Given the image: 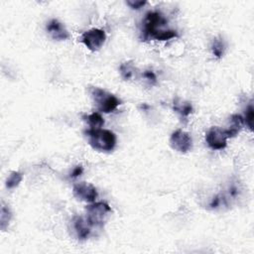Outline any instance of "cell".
<instances>
[{
  "mask_svg": "<svg viewBox=\"0 0 254 254\" xmlns=\"http://www.w3.org/2000/svg\"><path fill=\"white\" fill-rule=\"evenodd\" d=\"M168 20L162 13L158 11L148 12L144 20V39L167 41L178 37V34L175 30L166 28Z\"/></svg>",
  "mask_w": 254,
  "mask_h": 254,
  "instance_id": "6da1fadb",
  "label": "cell"
},
{
  "mask_svg": "<svg viewBox=\"0 0 254 254\" xmlns=\"http://www.w3.org/2000/svg\"><path fill=\"white\" fill-rule=\"evenodd\" d=\"M89 145L99 152H110L116 146V135L107 129H87L84 131Z\"/></svg>",
  "mask_w": 254,
  "mask_h": 254,
  "instance_id": "7a4b0ae2",
  "label": "cell"
},
{
  "mask_svg": "<svg viewBox=\"0 0 254 254\" xmlns=\"http://www.w3.org/2000/svg\"><path fill=\"white\" fill-rule=\"evenodd\" d=\"M86 220L92 228H102L107 217L111 213V207L103 201L90 202L85 207Z\"/></svg>",
  "mask_w": 254,
  "mask_h": 254,
  "instance_id": "3957f363",
  "label": "cell"
},
{
  "mask_svg": "<svg viewBox=\"0 0 254 254\" xmlns=\"http://www.w3.org/2000/svg\"><path fill=\"white\" fill-rule=\"evenodd\" d=\"M90 94L96 108L103 113H110L121 104V100L118 97L99 87H93Z\"/></svg>",
  "mask_w": 254,
  "mask_h": 254,
  "instance_id": "277c9868",
  "label": "cell"
},
{
  "mask_svg": "<svg viewBox=\"0 0 254 254\" xmlns=\"http://www.w3.org/2000/svg\"><path fill=\"white\" fill-rule=\"evenodd\" d=\"M227 129L217 126L211 127L205 134V141L209 148L212 150H222L227 145V139H229Z\"/></svg>",
  "mask_w": 254,
  "mask_h": 254,
  "instance_id": "5b68a950",
  "label": "cell"
},
{
  "mask_svg": "<svg viewBox=\"0 0 254 254\" xmlns=\"http://www.w3.org/2000/svg\"><path fill=\"white\" fill-rule=\"evenodd\" d=\"M105 40H106L105 32L97 28H93L84 32L80 38L81 43L84 44V46L92 52L100 50V48L105 43Z\"/></svg>",
  "mask_w": 254,
  "mask_h": 254,
  "instance_id": "8992f818",
  "label": "cell"
},
{
  "mask_svg": "<svg viewBox=\"0 0 254 254\" xmlns=\"http://www.w3.org/2000/svg\"><path fill=\"white\" fill-rule=\"evenodd\" d=\"M170 145L175 151L187 153L192 148V139L188 132L178 129L172 133L170 137Z\"/></svg>",
  "mask_w": 254,
  "mask_h": 254,
  "instance_id": "52a82bcc",
  "label": "cell"
},
{
  "mask_svg": "<svg viewBox=\"0 0 254 254\" xmlns=\"http://www.w3.org/2000/svg\"><path fill=\"white\" fill-rule=\"evenodd\" d=\"M72 192H73V195L77 199H79L81 201H85V202L95 201V199L98 195L96 188L94 186H92L91 184H88L85 182L75 184L73 186Z\"/></svg>",
  "mask_w": 254,
  "mask_h": 254,
  "instance_id": "ba28073f",
  "label": "cell"
},
{
  "mask_svg": "<svg viewBox=\"0 0 254 254\" xmlns=\"http://www.w3.org/2000/svg\"><path fill=\"white\" fill-rule=\"evenodd\" d=\"M46 29L53 40L64 41L69 38V33L67 32L64 25L57 19H52L51 21H49Z\"/></svg>",
  "mask_w": 254,
  "mask_h": 254,
  "instance_id": "9c48e42d",
  "label": "cell"
},
{
  "mask_svg": "<svg viewBox=\"0 0 254 254\" xmlns=\"http://www.w3.org/2000/svg\"><path fill=\"white\" fill-rule=\"evenodd\" d=\"M72 228L79 240H85L90 236L92 227L85 217L75 216L72 219Z\"/></svg>",
  "mask_w": 254,
  "mask_h": 254,
  "instance_id": "30bf717a",
  "label": "cell"
},
{
  "mask_svg": "<svg viewBox=\"0 0 254 254\" xmlns=\"http://www.w3.org/2000/svg\"><path fill=\"white\" fill-rule=\"evenodd\" d=\"M173 108L174 110L180 114L183 118H187L190 114L192 113V105L190 102L189 101H185L182 100L180 98H177L174 100V104H173Z\"/></svg>",
  "mask_w": 254,
  "mask_h": 254,
  "instance_id": "8fae6325",
  "label": "cell"
},
{
  "mask_svg": "<svg viewBox=\"0 0 254 254\" xmlns=\"http://www.w3.org/2000/svg\"><path fill=\"white\" fill-rule=\"evenodd\" d=\"M82 118L87 123L88 129H100L104 124V119L98 112H93L83 116Z\"/></svg>",
  "mask_w": 254,
  "mask_h": 254,
  "instance_id": "7c38bea8",
  "label": "cell"
},
{
  "mask_svg": "<svg viewBox=\"0 0 254 254\" xmlns=\"http://www.w3.org/2000/svg\"><path fill=\"white\" fill-rule=\"evenodd\" d=\"M120 74L124 80H130L135 76L136 73V67L132 61H127L121 64L120 67Z\"/></svg>",
  "mask_w": 254,
  "mask_h": 254,
  "instance_id": "4fadbf2b",
  "label": "cell"
},
{
  "mask_svg": "<svg viewBox=\"0 0 254 254\" xmlns=\"http://www.w3.org/2000/svg\"><path fill=\"white\" fill-rule=\"evenodd\" d=\"M224 50H225V45L224 42L221 38H214L211 44V51L212 54L216 57V58H221L224 54Z\"/></svg>",
  "mask_w": 254,
  "mask_h": 254,
  "instance_id": "5bb4252c",
  "label": "cell"
},
{
  "mask_svg": "<svg viewBox=\"0 0 254 254\" xmlns=\"http://www.w3.org/2000/svg\"><path fill=\"white\" fill-rule=\"evenodd\" d=\"M23 180V175L20 172H11L6 180V187L8 189H14L19 186Z\"/></svg>",
  "mask_w": 254,
  "mask_h": 254,
  "instance_id": "9a60e30c",
  "label": "cell"
},
{
  "mask_svg": "<svg viewBox=\"0 0 254 254\" xmlns=\"http://www.w3.org/2000/svg\"><path fill=\"white\" fill-rule=\"evenodd\" d=\"M11 219V211L9 207L2 204L1 211H0V227L2 230H5L7 225L9 224V221Z\"/></svg>",
  "mask_w": 254,
  "mask_h": 254,
  "instance_id": "2e32d148",
  "label": "cell"
},
{
  "mask_svg": "<svg viewBox=\"0 0 254 254\" xmlns=\"http://www.w3.org/2000/svg\"><path fill=\"white\" fill-rule=\"evenodd\" d=\"M253 117H254V109H253V105L250 103L246 107L245 114L243 117L245 125H247L250 130H252V128H253Z\"/></svg>",
  "mask_w": 254,
  "mask_h": 254,
  "instance_id": "e0dca14e",
  "label": "cell"
},
{
  "mask_svg": "<svg viewBox=\"0 0 254 254\" xmlns=\"http://www.w3.org/2000/svg\"><path fill=\"white\" fill-rule=\"evenodd\" d=\"M143 77H144L147 81H149L151 84H154V83H156V81H157V76H156V74H155L152 70H146V71H144V72H143Z\"/></svg>",
  "mask_w": 254,
  "mask_h": 254,
  "instance_id": "ac0fdd59",
  "label": "cell"
},
{
  "mask_svg": "<svg viewBox=\"0 0 254 254\" xmlns=\"http://www.w3.org/2000/svg\"><path fill=\"white\" fill-rule=\"evenodd\" d=\"M128 6H130L132 9H140L142 8L145 4L146 1H140V0H129L126 2Z\"/></svg>",
  "mask_w": 254,
  "mask_h": 254,
  "instance_id": "d6986e66",
  "label": "cell"
},
{
  "mask_svg": "<svg viewBox=\"0 0 254 254\" xmlns=\"http://www.w3.org/2000/svg\"><path fill=\"white\" fill-rule=\"evenodd\" d=\"M83 172V169L81 166H76L75 168L72 169L71 173H70V178H76L78 176H80Z\"/></svg>",
  "mask_w": 254,
  "mask_h": 254,
  "instance_id": "ffe728a7",
  "label": "cell"
}]
</instances>
